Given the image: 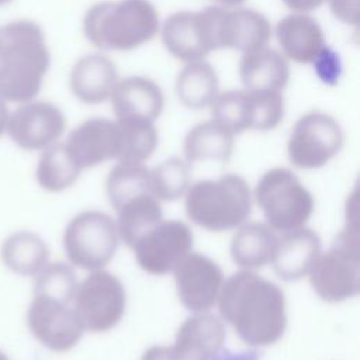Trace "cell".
<instances>
[{"label":"cell","mask_w":360,"mask_h":360,"mask_svg":"<svg viewBox=\"0 0 360 360\" xmlns=\"http://www.w3.org/2000/svg\"><path fill=\"white\" fill-rule=\"evenodd\" d=\"M221 319L250 347L278 342L287 328L283 290L253 270H239L224 280L218 300Z\"/></svg>","instance_id":"obj_1"},{"label":"cell","mask_w":360,"mask_h":360,"mask_svg":"<svg viewBox=\"0 0 360 360\" xmlns=\"http://www.w3.org/2000/svg\"><path fill=\"white\" fill-rule=\"evenodd\" d=\"M51 66L44 30L32 20L0 27V97L4 101L34 100Z\"/></svg>","instance_id":"obj_2"},{"label":"cell","mask_w":360,"mask_h":360,"mask_svg":"<svg viewBox=\"0 0 360 360\" xmlns=\"http://www.w3.org/2000/svg\"><path fill=\"white\" fill-rule=\"evenodd\" d=\"M160 30L149 0H115L93 4L83 17V32L96 48L132 51L152 41Z\"/></svg>","instance_id":"obj_3"},{"label":"cell","mask_w":360,"mask_h":360,"mask_svg":"<svg viewBox=\"0 0 360 360\" xmlns=\"http://www.w3.org/2000/svg\"><path fill=\"white\" fill-rule=\"evenodd\" d=\"M357 194L347 201L346 224L328 252L314 262L308 278L315 294L325 302L338 304L356 297L360 291V233Z\"/></svg>","instance_id":"obj_4"},{"label":"cell","mask_w":360,"mask_h":360,"mask_svg":"<svg viewBox=\"0 0 360 360\" xmlns=\"http://www.w3.org/2000/svg\"><path fill=\"white\" fill-rule=\"evenodd\" d=\"M186 214L195 225L222 232L239 228L252 212V191L248 181L235 173L211 180H198L186 191Z\"/></svg>","instance_id":"obj_5"},{"label":"cell","mask_w":360,"mask_h":360,"mask_svg":"<svg viewBox=\"0 0 360 360\" xmlns=\"http://www.w3.org/2000/svg\"><path fill=\"white\" fill-rule=\"evenodd\" d=\"M255 200L266 224L278 232L305 226L315 207L311 191L287 167H273L263 173L255 187Z\"/></svg>","instance_id":"obj_6"},{"label":"cell","mask_w":360,"mask_h":360,"mask_svg":"<svg viewBox=\"0 0 360 360\" xmlns=\"http://www.w3.org/2000/svg\"><path fill=\"white\" fill-rule=\"evenodd\" d=\"M120 243L115 221L97 210L75 215L63 232V249L73 266L94 271L104 269Z\"/></svg>","instance_id":"obj_7"},{"label":"cell","mask_w":360,"mask_h":360,"mask_svg":"<svg viewBox=\"0 0 360 360\" xmlns=\"http://www.w3.org/2000/svg\"><path fill=\"white\" fill-rule=\"evenodd\" d=\"M212 118L233 135L245 131L274 129L284 117V97L269 90H228L211 104Z\"/></svg>","instance_id":"obj_8"},{"label":"cell","mask_w":360,"mask_h":360,"mask_svg":"<svg viewBox=\"0 0 360 360\" xmlns=\"http://www.w3.org/2000/svg\"><path fill=\"white\" fill-rule=\"evenodd\" d=\"M125 307L124 284L110 271L94 270L77 284L73 308L84 330L100 333L115 328L124 316Z\"/></svg>","instance_id":"obj_9"},{"label":"cell","mask_w":360,"mask_h":360,"mask_svg":"<svg viewBox=\"0 0 360 360\" xmlns=\"http://www.w3.org/2000/svg\"><path fill=\"white\" fill-rule=\"evenodd\" d=\"M345 132L339 121L322 111H309L294 124L288 142V160L298 169H319L343 148Z\"/></svg>","instance_id":"obj_10"},{"label":"cell","mask_w":360,"mask_h":360,"mask_svg":"<svg viewBox=\"0 0 360 360\" xmlns=\"http://www.w3.org/2000/svg\"><path fill=\"white\" fill-rule=\"evenodd\" d=\"M193 232L177 219H162L146 231L132 246L138 266L153 276L173 271L174 266L193 249Z\"/></svg>","instance_id":"obj_11"},{"label":"cell","mask_w":360,"mask_h":360,"mask_svg":"<svg viewBox=\"0 0 360 360\" xmlns=\"http://www.w3.org/2000/svg\"><path fill=\"white\" fill-rule=\"evenodd\" d=\"M27 325L42 346L56 353L73 349L86 332L73 304L35 294L27 311Z\"/></svg>","instance_id":"obj_12"},{"label":"cell","mask_w":360,"mask_h":360,"mask_svg":"<svg viewBox=\"0 0 360 360\" xmlns=\"http://www.w3.org/2000/svg\"><path fill=\"white\" fill-rule=\"evenodd\" d=\"M215 51L235 49L248 52L266 46L271 38V25L259 11L243 7H207Z\"/></svg>","instance_id":"obj_13"},{"label":"cell","mask_w":360,"mask_h":360,"mask_svg":"<svg viewBox=\"0 0 360 360\" xmlns=\"http://www.w3.org/2000/svg\"><path fill=\"white\" fill-rule=\"evenodd\" d=\"M66 129L62 110L51 101L31 100L21 103L7 121L6 132L24 150H44L58 142Z\"/></svg>","instance_id":"obj_14"},{"label":"cell","mask_w":360,"mask_h":360,"mask_svg":"<svg viewBox=\"0 0 360 360\" xmlns=\"http://www.w3.org/2000/svg\"><path fill=\"white\" fill-rule=\"evenodd\" d=\"M174 285L181 305L193 314L208 312L224 284L221 267L210 257L188 252L173 269Z\"/></svg>","instance_id":"obj_15"},{"label":"cell","mask_w":360,"mask_h":360,"mask_svg":"<svg viewBox=\"0 0 360 360\" xmlns=\"http://www.w3.org/2000/svg\"><path fill=\"white\" fill-rule=\"evenodd\" d=\"M166 51L183 63L205 59L215 51L208 10L176 11L160 27Z\"/></svg>","instance_id":"obj_16"},{"label":"cell","mask_w":360,"mask_h":360,"mask_svg":"<svg viewBox=\"0 0 360 360\" xmlns=\"http://www.w3.org/2000/svg\"><path fill=\"white\" fill-rule=\"evenodd\" d=\"M65 143L82 170L117 160L120 153L117 122L100 117L89 118L69 134Z\"/></svg>","instance_id":"obj_17"},{"label":"cell","mask_w":360,"mask_h":360,"mask_svg":"<svg viewBox=\"0 0 360 360\" xmlns=\"http://www.w3.org/2000/svg\"><path fill=\"white\" fill-rule=\"evenodd\" d=\"M274 34L281 55L300 65H314L328 48L322 27L308 14L285 15L277 22Z\"/></svg>","instance_id":"obj_18"},{"label":"cell","mask_w":360,"mask_h":360,"mask_svg":"<svg viewBox=\"0 0 360 360\" xmlns=\"http://www.w3.org/2000/svg\"><path fill=\"white\" fill-rule=\"evenodd\" d=\"M321 252L319 235L307 226H301L281 232V236H277L270 263L280 278L295 281L308 274Z\"/></svg>","instance_id":"obj_19"},{"label":"cell","mask_w":360,"mask_h":360,"mask_svg":"<svg viewBox=\"0 0 360 360\" xmlns=\"http://www.w3.org/2000/svg\"><path fill=\"white\" fill-rule=\"evenodd\" d=\"M224 321L210 312L188 316L177 329L172 346L176 360H210L225 343Z\"/></svg>","instance_id":"obj_20"},{"label":"cell","mask_w":360,"mask_h":360,"mask_svg":"<svg viewBox=\"0 0 360 360\" xmlns=\"http://www.w3.org/2000/svg\"><path fill=\"white\" fill-rule=\"evenodd\" d=\"M115 118H143L156 121L165 107L160 86L146 76L118 79L110 96Z\"/></svg>","instance_id":"obj_21"},{"label":"cell","mask_w":360,"mask_h":360,"mask_svg":"<svg viewBox=\"0 0 360 360\" xmlns=\"http://www.w3.org/2000/svg\"><path fill=\"white\" fill-rule=\"evenodd\" d=\"M118 79L117 66L108 56L91 53L76 60L69 75V87L79 101L100 104L110 100Z\"/></svg>","instance_id":"obj_22"},{"label":"cell","mask_w":360,"mask_h":360,"mask_svg":"<svg viewBox=\"0 0 360 360\" xmlns=\"http://www.w3.org/2000/svg\"><path fill=\"white\" fill-rule=\"evenodd\" d=\"M239 77L245 89L281 93L290 80L288 60L267 45L243 52L239 60Z\"/></svg>","instance_id":"obj_23"},{"label":"cell","mask_w":360,"mask_h":360,"mask_svg":"<svg viewBox=\"0 0 360 360\" xmlns=\"http://www.w3.org/2000/svg\"><path fill=\"white\" fill-rule=\"evenodd\" d=\"M235 148V135L218 121L208 120L194 125L183 141L184 160L226 163Z\"/></svg>","instance_id":"obj_24"},{"label":"cell","mask_w":360,"mask_h":360,"mask_svg":"<svg viewBox=\"0 0 360 360\" xmlns=\"http://www.w3.org/2000/svg\"><path fill=\"white\" fill-rule=\"evenodd\" d=\"M1 263L13 273L34 277L49 260L46 242L32 231L10 233L0 248Z\"/></svg>","instance_id":"obj_25"},{"label":"cell","mask_w":360,"mask_h":360,"mask_svg":"<svg viewBox=\"0 0 360 360\" xmlns=\"http://www.w3.org/2000/svg\"><path fill=\"white\" fill-rule=\"evenodd\" d=\"M277 235L267 224H242L231 240V257L243 270L262 269L271 262Z\"/></svg>","instance_id":"obj_26"},{"label":"cell","mask_w":360,"mask_h":360,"mask_svg":"<svg viewBox=\"0 0 360 360\" xmlns=\"http://www.w3.org/2000/svg\"><path fill=\"white\" fill-rule=\"evenodd\" d=\"M174 90L179 101L188 108L211 107L219 94L218 73L205 59L188 62L179 72Z\"/></svg>","instance_id":"obj_27"},{"label":"cell","mask_w":360,"mask_h":360,"mask_svg":"<svg viewBox=\"0 0 360 360\" xmlns=\"http://www.w3.org/2000/svg\"><path fill=\"white\" fill-rule=\"evenodd\" d=\"M120 239L131 248L146 231L163 219L160 201L152 193L128 198L117 210Z\"/></svg>","instance_id":"obj_28"},{"label":"cell","mask_w":360,"mask_h":360,"mask_svg":"<svg viewBox=\"0 0 360 360\" xmlns=\"http://www.w3.org/2000/svg\"><path fill=\"white\" fill-rule=\"evenodd\" d=\"M80 166L73 159L66 143H53L42 150L37 169L35 179L41 188L59 193L72 187L80 176Z\"/></svg>","instance_id":"obj_29"},{"label":"cell","mask_w":360,"mask_h":360,"mask_svg":"<svg viewBox=\"0 0 360 360\" xmlns=\"http://www.w3.org/2000/svg\"><path fill=\"white\" fill-rule=\"evenodd\" d=\"M120 132L118 162L143 163L158 148L159 136L153 121L143 118H117Z\"/></svg>","instance_id":"obj_30"},{"label":"cell","mask_w":360,"mask_h":360,"mask_svg":"<svg viewBox=\"0 0 360 360\" xmlns=\"http://www.w3.org/2000/svg\"><path fill=\"white\" fill-rule=\"evenodd\" d=\"M105 193L114 210L135 195L145 193L153 194L150 169L143 163L118 162L107 176Z\"/></svg>","instance_id":"obj_31"},{"label":"cell","mask_w":360,"mask_h":360,"mask_svg":"<svg viewBox=\"0 0 360 360\" xmlns=\"http://www.w3.org/2000/svg\"><path fill=\"white\" fill-rule=\"evenodd\" d=\"M150 181L152 191L159 201H174L190 187V163L180 158H169L150 169Z\"/></svg>","instance_id":"obj_32"},{"label":"cell","mask_w":360,"mask_h":360,"mask_svg":"<svg viewBox=\"0 0 360 360\" xmlns=\"http://www.w3.org/2000/svg\"><path fill=\"white\" fill-rule=\"evenodd\" d=\"M35 277L34 294L73 304L77 288V277L73 267L68 263H46Z\"/></svg>","instance_id":"obj_33"},{"label":"cell","mask_w":360,"mask_h":360,"mask_svg":"<svg viewBox=\"0 0 360 360\" xmlns=\"http://www.w3.org/2000/svg\"><path fill=\"white\" fill-rule=\"evenodd\" d=\"M318 76L328 84H335L340 76V59L330 48H326L323 53L314 63Z\"/></svg>","instance_id":"obj_34"},{"label":"cell","mask_w":360,"mask_h":360,"mask_svg":"<svg viewBox=\"0 0 360 360\" xmlns=\"http://www.w3.org/2000/svg\"><path fill=\"white\" fill-rule=\"evenodd\" d=\"M336 20L347 25H357L360 20V0H326Z\"/></svg>","instance_id":"obj_35"},{"label":"cell","mask_w":360,"mask_h":360,"mask_svg":"<svg viewBox=\"0 0 360 360\" xmlns=\"http://www.w3.org/2000/svg\"><path fill=\"white\" fill-rule=\"evenodd\" d=\"M259 353L255 349L233 352L226 347H221L215 354L210 357V360H259Z\"/></svg>","instance_id":"obj_36"},{"label":"cell","mask_w":360,"mask_h":360,"mask_svg":"<svg viewBox=\"0 0 360 360\" xmlns=\"http://www.w3.org/2000/svg\"><path fill=\"white\" fill-rule=\"evenodd\" d=\"M291 11L294 13H302L308 14L316 8H319L322 4L326 3V0H281Z\"/></svg>","instance_id":"obj_37"},{"label":"cell","mask_w":360,"mask_h":360,"mask_svg":"<svg viewBox=\"0 0 360 360\" xmlns=\"http://www.w3.org/2000/svg\"><path fill=\"white\" fill-rule=\"evenodd\" d=\"M141 360H176L172 346H152L142 354Z\"/></svg>","instance_id":"obj_38"},{"label":"cell","mask_w":360,"mask_h":360,"mask_svg":"<svg viewBox=\"0 0 360 360\" xmlns=\"http://www.w3.org/2000/svg\"><path fill=\"white\" fill-rule=\"evenodd\" d=\"M8 108H7V104L6 101L0 97V138L3 136V134L6 132V128H7V121H8Z\"/></svg>","instance_id":"obj_39"},{"label":"cell","mask_w":360,"mask_h":360,"mask_svg":"<svg viewBox=\"0 0 360 360\" xmlns=\"http://www.w3.org/2000/svg\"><path fill=\"white\" fill-rule=\"evenodd\" d=\"M217 1L219 6H225V7H236L240 6L245 0H214Z\"/></svg>","instance_id":"obj_40"},{"label":"cell","mask_w":360,"mask_h":360,"mask_svg":"<svg viewBox=\"0 0 360 360\" xmlns=\"http://www.w3.org/2000/svg\"><path fill=\"white\" fill-rule=\"evenodd\" d=\"M0 360H8V357L1 350H0Z\"/></svg>","instance_id":"obj_41"},{"label":"cell","mask_w":360,"mask_h":360,"mask_svg":"<svg viewBox=\"0 0 360 360\" xmlns=\"http://www.w3.org/2000/svg\"><path fill=\"white\" fill-rule=\"evenodd\" d=\"M11 0H0V6H4V4H7V3H10Z\"/></svg>","instance_id":"obj_42"}]
</instances>
